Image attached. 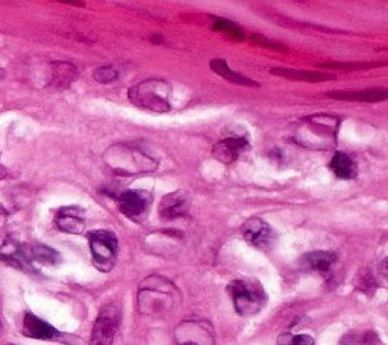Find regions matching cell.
Returning a JSON list of instances; mask_svg holds the SVG:
<instances>
[{"label": "cell", "instance_id": "obj_2", "mask_svg": "<svg viewBox=\"0 0 388 345\" xmlns=\"http://www.w3.org/2000/svg\"><path fill=\"white\" fill-rule=\"evenodd\" d=\"M104 159L108 168L119 176H136L143 172H152L160 165L155 157L132 144H114L105 152Z\"/></svg>", "mask_w": 388, "mask_h": 345}, {"label": "cell", "instance_id": "obj_26", "mask_svg": "<svg viewBox=\"0 0 388 345\" xmlns=\"http://www.w3.org/2000/svg\"><path fill=\"white\" fill-rule=\"evenodd\" d=\"M279 345H314V340L308 335H290L284 333L278 340Z\"/></svg>", "mask_w": 388, "mask_h": 345}, {"label": "cell", "instance_id": "obj_5", "mask_svg": "<svg viewBox=\"0 0 388 345\" xmlns=\"http://www.w3.org/2000/svg\"><path fill=\"white\" fill-rule=\"evenodd\" d=\"M228 294L232 298L235 312L241 316L255 315L267 303V294L254 280H234L228 285Z\"/></svg>", "mask_w": 388, "mask_h": 345}, {"label": "cell", "instance_id": "obj_17", "mask_svg": "<svg viewBox=\"0 0 388 345\" xmlns=\"http://www.w3.org/2000/svg\"><path fill=\"white\" fill-rule=\"evenodd\" d=\"M271 75L281 76L285 79H290V81L296 82H308V84H319V82H328L334 81L335 76L325 73V71H311V70H298V68H271Z\"/></svg>", "mask_w": 388, "mask_h": 345}, {"label": "cell", "instance_id": "obj_32", "mask_svg": "<svg viewBox=\"0 0 388 345\" xmlns=\"http://www.w3.org/2000/svg\"><path fill=\"white\" fill-rule=\"evenodd\" d=\"M10 345H12V344H10Z\"/></svg>", "mask_w": 388, "mask_h": 345}, {"label": "cell", "instance_id": "obj_29", "mask_svg": "<svg viewBox=\"0 0 388 345\" xmlns=\"http://www.w3.org/2000/svg\"><path fill=\"white\" fill-rule=\"evenodd\" d=\"M3 177H6V170L2 167V164H0V181H2Z\"/></svg>", "mask_w": 388, "mask_h": 345}, {"label": "cell", "instance_id": "obj_21", "mask_svg": "<svg viewBox=\"0 0 388 345\" xmlns=\"http://www.w3.org/2000/svg\"><path fill=\"white\" fill-rule=\"evenodd\" d=\"M330 99L354 100V102H380L385 100L387 90H359V91H332L328 92Z\"/></svg>", "mask_w": 388, "mask_h": 345}, {"label": "cell", "instance_id": "obj_10", "mask_svg": "<svg viewBox=\"0 0 388 345\" xmlns=\"http://www.w3.org/2000/svg\"><path fill=\"white\" fill-rule=\"evenodd\" d=\"M241 232L244 240H246L250 246H254L260 250L271 248L278 240V235L275 233V230L271 229L269 222H265L264 220L258 217H252L244 222Z\"/></svg>", "mask_w": 388, "mask_h": 345}, {"label": "cell", "instance_id": "obj_24", "mask_svg": "<svg viewBox=\"0 0 388 345\" xmlns=\"http://www.w3.org/2000/svg\"><path fill=\"white\" fill-rule=\"evenodd\" d=\"M383 64H364V62H320L317 67L326 70H346V71H359L372 67H379Z\"/></svg>", "mask_w": 388, "mask_h": 345}, {"label": "cell", "instance_id": "obj_23", "mask_svg": "<svg viewBox=\"0 0 388 345\" xmlns=\"http://www.w3.org/2000/svg\"><path fill=\"white\" fill-rule=\"evenodd\" d=\"M213 31L225 34L226 37L234 38L237 41L244 40L243 29L237 23H234V21L223 18V17H213Z\"/></svg>", "mask_w": 388, "mask_h": 345}, {"label": "cell", "instance_id": "obj_16", "mask_svg": "<svg viewBox=\"0 0 388 345\" xmlns=\"http://www.w3.org/2000/svg\"><path fill=\"white\" fill-rule=\"evenodd\" d=\"M50 79L49 86L53 90H67L69 86L77 81L79 70L75 64L67 61H55L50 64Z\"/></svg>", "mask_w": 388, "mask_h": 345}, {"label": "cell", "instance_id": "obj_14", "mask_svg": "<svg viewBox=\"0 0 388 345\" xmlns=\"http://www.w3.org/2000/svg\"><path fill=\"white\" fill-rule=\"evenodd\" d=\"M55 226L61 232L79 235L85 229V214L79 206H64L55 215Z\"/></svg>", "mask_w": 388, "mask_h": 345}, {"label": "cell", "instance_id": "obj_15", "mask_svg": "<svg viewBox=\"0 0 388 345\" xmlns=\"http://www.w3.org/2000/svg\"><path fill=\"white\" fill-rule=\"evenodd\" d=\"M21 332L25 336L32 337V340H43V341H55L61 340L62 333L60 330H56L53 326H50L49 322L43 321L34 314H26L23 320V327Z\"/></svg>", "mask_w": 388, "mask_h": 345}, {"label": "cell", "instance_id": "obj_13", "mask_svg": "<svg viewBox=\"0 0 388 345\" xmlns=\"http://www.w3.org/2000/svg\"><path fill=\"white\" fill-rule=\"evenodd\" d=\"M190 209V197L185 191H175L164 196L160 203V217L164 221H173L185 217Z\"/></svg>", "mask_w": 388, "mask_h": 345}, {"label": "cell", "instance_id": "obj_30", "mask_svg": "<svg viewBox=\"0 0 388 345\" xmlns=\"http://www.w3.org/2000/svg\"><path fill=\"white\" fill-rule=\"evenodd\" d=\"M3 76H5V71H3L2 68H0V81H2V79H3Z\"/></svg>", "mask_w": 388, "mask_h": 345}, {"label": "cell", "instance_id": "obj_3", "mask_svg": "<svg viewBox=\"0 0 388 345\" xmlns=\"http://www.w3.org/2000/svg\"><path fill=\"white\" fill-rule=\"evenodd\" d=\"M340 127V118L328 114L310 115L300 120L296 127L294 140L300 146L315 150H325L335 146L337 132Z\"/></svg>", "mask_w": 388, "mask_h": 345}, {"label": "cell", "instance_id": "obj_19", "mask_svg": "<svg viewBox=\"0 0 388 345\" xmlns=\"http://www.w3.org/2000/svg\"><path fill=\"white\" fill-rule=\"evenodd\" d=\"M210 68L214 71L215 75L221 76L231 84L241 85V86H249V88H258V86H260V84L252 81V79H249L247 76H243L240 73H237V71L229 67L226 61L221 60V58H215V60H213L210 62Z\"/></svg>", "mask_w": 388, "mask_h": 345}, {"label": "cell", "instance_id": "obj_8", "mask_svg": "<svg viewBox=\"0 0 388 345\" xmlns=\"http://www.w3.org/2000/svg\"><path fill=\"white\" fill-rule=\"evenodd\" d=\"M176 345H214V330L208 321L186 320L175 329Z\"/></svg>", "mask_w": 388, "mask_h": 345}, {"label": "cell", "instance_id": "obj_18", "mask_svg": "<svg viewBox=\"0 0 388 345\" xmlns=\"http://www.w3.org/2000/svg\"><path fill=\"white\" fill-rule=\"evenodd\" d=\"M329 168L334 172L335 177L341 181H352L358 175L356 162L352 159V156L344 152H335L332 159L329 162Z\"/></svg>", "mask_w": 388, "mask_h": 345}, {"label": "cell", "instance_id": "obj_1", "mask_svg": "<svg viewBox=\"0 0 388 345\" xmlns=\"http://www.w3.org/2000/svg\"><path fill=\"white\" fill-rule=\"evenodd\" d=\"M181 292L178 288L161 276H150L143 280L138 290V312L141 315L161 318L175 311Z\"/></svg>", "mask_w": 388, "mask_h": 345}, {"label": "cell", "instance_id": "obj_9", "mask_svg": "<svg viewBox=\"0 0 388 345\" xmlns=\"http://www.w3.org/2000/svg\"><path fill=\"white\" fill-rule=\"evenodd\" d=\"M0 261L12 268L27 272V274H37L38 272L37 268L34 267L29 248H27V246L20 244L17 240H14L12 236L6 238L2 247H0Z\"/></svg>", "mask_w": 388, "mask_h": 345}, {"label": "cell", "instance_id": "obj_25", "mask_svg": "<svg viewBox=\"0 0 388 345\" xmlns=\"http://www.w3.org/2000/svg\"><path fill=\"white\" fill-rule=\"evenodd\" d=\"M117 77H119V71L110 66L99 67L95 70V73H93V79H95L96 82L104 84V85L117 81Z\"/></svg>", "mask_w": 388, "mask_h": 345}, {"label": "cell", "instance_id": "obj_6", "mask_svg": "<svg viewBox=\"0 0 388 345\" xmlns=\"http://www.w3.org/2000/svg\"><path fill=\"white\" fill-rule=\"evenodd\" d=\"M88 242L95 267L102 272L112 270L119 253L117 236L110 230H95L88 233Z\"/></svg>", "mask_w": 388, "mask_h": 345}, {"label": "cell", "instance_id": "obj_28", "mask_svg": "<svg viewBox=\"0 0 388 345\" xmlns=\"http://www.w3.org/2000/svg\"><path fill=\"white\" fill-rule=\"evenodd\" d=\"M56 2L66 3V5H73V6H84V2L81 0H56Z\"/></svg>", "mask_w": 388, "mask_h": 345}, {"label": "cell", "instance_id": "obj_22", "mask_svg": "<svg viewBox=\"0 0 388 345\" xmlns=\"http://www.w3.org/2000/svg\"><path fill=\"white\" fill-rule=\"evenodd\" d=\"M27 248H29L34 262H41L45 265H56L61 262V255L58 251L45 246V244H32V246H27Z\"/></svg>", "mask_w": 388, "mask_h": 345}, {"label": "cell", "instance_id": "obj_12", "mask_svg": "<svg viewBox=\"0 0 388 345\" xmlns=\"http://www.w3.org/2000/svg\"><path fill=\"white\" fill-rule=\"evenodd\" d=\"M249 149V141L244 136H228L215 144L213 156L221 164H234Z\"/></svg>", "mask_w": 388, "mask_h": 345}, {"label": "cell", "instance_id": "obj_11", "mask_svg": "<svg viewBox=\"0 0 388 345\" xmlns=\"http://www.w3.org/2000/svg\"><path fill=\"white\" fill-rule=\"evenodd\" d=\"M117 203L125 217L136 220L147 212L152 203V194L143 190H126L117 196Z\"/></svg>", "mask_w": 388, "mask_h": 345}, {"label": "cell", "instance_id": "obj_7", "mask_svg": "<svg viewBox=\"0 0 388 345\" xmlns=\"http://www.w3.org/2000/svg\"><path fill=\"white\" fill-rule=\"evenodd\" d=\"M120 321L121 312L116 305L104 306L93 327L90 345H112Z\"/></svg>", "mask_w": 388, "mask_h": 345}, {"label": "cell", "instance_id": "obj_20", "mask_svg": "<svg viewBox=\"0 0 388 345\" xmlns=\"http://www.w3.org/2000/svg\"><path fill=\"white\" fill-rule=\"evenodd\" d=\"M339 261V256L334 251H311V253L305 255L304 262L308 265V268L313 271H317L320 274H328L332 270L334 265Z\"/></svg>", "mask_w": 388, "mask_h": 345}, {"label": "cell", "instance_id": "obj_4", "mask_svg": "<svg viewBox=\"0 0 388 345\" xmlns=\"http://www.w3.org/2000/svg\"><path fill=\"white\" fill-rule=\"evenodd\" d=\"M171 85L162 79H146L131 86L128 91L129 102L150 112L164 114L171 110Z\"/></svg>", "mask_w": 388, "mask_h": 345}, {"label": "cell", "instance_id": "obj_31", "mask_svg": "<svg viewBox=\"0 0 388 345\" xmlns=\"http://www.w3.org/2000/svg\"><path fill=\"white\" fill-rule=\"evenodd\" d=\"M0 332H2V322H0Z\"/></svg>", "mask_w": 388, "mask_h": 345}, {"label": "cell", "instance_id": "obj_27", "mask_svg": "<svg viewBox=\"0 0 388 345\" xmlns=\"http://www.w3.org/2000/svg\"><path fill=\"white\" fill-rule=\"evenodd\" d=\"M6 212L2 209V207H0V233H2V230L5 229V226H6Z\"/></svg>", "mask_w": 388, "mask_h": 345}]
</instances>
